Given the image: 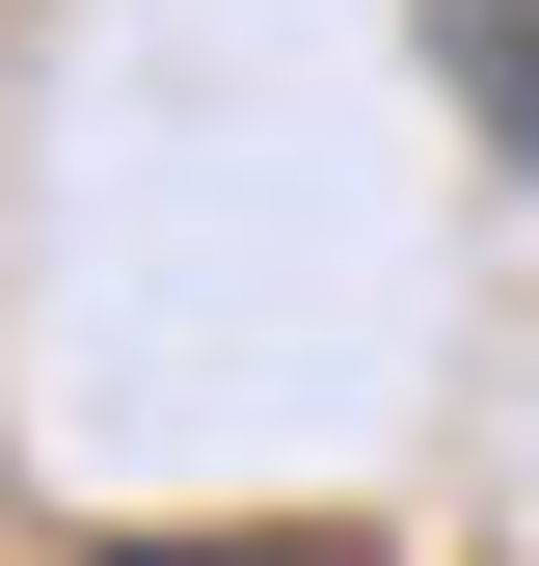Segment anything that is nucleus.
Instances as JSON below:
<instances>
[{
    "label": "nucleus",
    "mask_w": 539,
    "mask_h": 566,
    "mask_svg": "<svg viewBox=\"0 0 539 566\" xmlns=\"http://www.w3.org/2000/svg\"><path fill=\"white\" fill-rule=\"evenodd\" d=\"M432 82L486 108V163H539V0H432Z\"/></svg>",
    "instance_id": "1"
},
{
    "label": "nucleus",
    "mask_w": 539,
    "mask_h": 566,
    "mask_svg": "<svg viewBox=\"0 0 539 566\" xmlns=\"http://www.w3.org/2000/svg\"><path fill=\"white\" fill-rule=\"evenodd\" d=\"M135 566H351V539H135Z\"/></svg>",
    "instance_id": "2"
}]
</instances>
